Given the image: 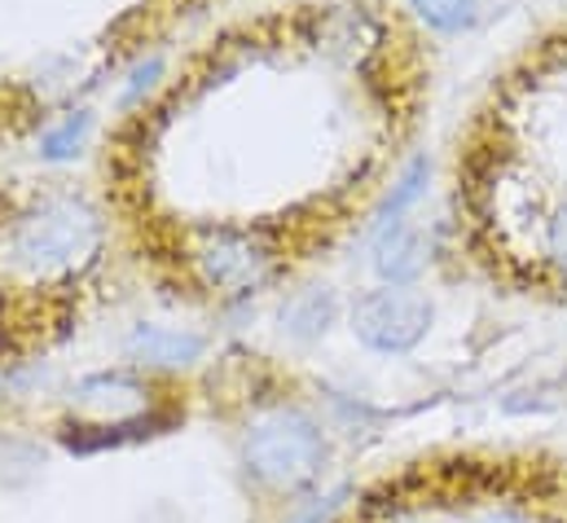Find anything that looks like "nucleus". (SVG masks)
<instances>
[{"label":"nucleus","instance_id":"nucleus-8","mask_svg":"<svg viewBox=\"0 0 567 523\" xmlns=\"http://www.w3.org/2000/svg\"><path fill=\"white\" fill-rule=\"evenodd\" d=\"M339 321V299L330 286H308V290H295L278 312V326H282L286 339L295 343H317L330 335V326Z\"/></svg>","mask_w":567,"mask_h":523},{"label":"nucleus","instance_id":"nucleus-1","mask_svg":"<svg viewBox=\"0 0 567 523\" xmlns=\"http://www.w3.org/2000/svg\"><path fill=\"white\" fill-rule=\"evenodd\" d=\"M102 216L84 198H40L4 229V264L27 281H66L97 260Z\"/></svg>","mask_w":567,"mask_h":523},{"label":"nucleus","instance_id":"nucleus-10","mask_svg":"<svg viewBox=\"0 0 567 523\" xmlns=\"http://www.w3.org/2000/svg\"><path fill=\"white\" fill-rule=\"evenodd\" d=\"M89 136H93V115L89 111H66V115H58L49 129L40 132V150L35 154L44 163H71V158L84 154Z\"/></svg>","mask_w":567,"mask_h":523},{"label":"nucleus","instance_id":"nucleus-3","mask_svg":"<svg viewBox=\"0 0 567 523\" xmlns=\"http://www.w3.org/2000/svg\"><path fill=\"white\" fill-rule=\"evenodd\" d=\"M189 264L198 273V281L216 295L229 299H247L256 290H265L278 273V252L260 229H238V225H216L203 229Z\"/></svg>","mask_w":567,"mask_h":523},{"label":"nucleus","instance_id":"nucleus-11","mask_svg":"<svg viewBox=\"0 0 567 523\" xmlns=\"http://www.w3.org/2000/svg\"><path fill=\"white\" fill-rule=\"evenodd\" d=\"M410 9L423 18L431 31L453 35V31H466L475 22L480 0H410Z\"/></svg>","mask_w":567,"mask_h":523},{"label":"nucleus","instance_id":"nucleus-7","mask_svg":"<svg viewBox=\"0 0 567 523\" xmlns=\"http://www.w3.org/2000/svg\"><path fill=\"white\" fill-rule=\"evenodd\" d=\"M431 260V238L419 221H401L388 229H374L370 264L383 277V286H410Z\"/></svg>","mask_w":567,"mask_h":523},{"label":"nucleus","instance_id":"nucleus-5","mask_svg":"<svg viewBox=\"0 0 567 523\" xmlns=\"http://www.w3.org/2000/svg\"><path fill=\"white\" fill-rule=\"evenodd\" d=\"M75 409L93 422L89 431H106V440H124V431L150 427V388L142 379L124 375V370H106V375H89L75 383Z\"/></svg>","mask_w":567,"mask_h":523},{"label":"nucleus","instance_id":"nucleus-12","mask_svg":"<svg viewBox=\"0 0 567 523\" xmlns=\"http://www.w3.org/2000/svg\"><path fill=\"white\" fill-rule=\"evenodd\" d=\"M158 80H163V58L150 53V58H142V62L124 75V106H142L145 98L158 89Z\"/></svg>","mask_w":567,"mask_h":523},{"label":"nucleus","instance_id":"nucleus-2","mask_svg":"<svg viewBox=\"0 0 567 523\" xmlns=\"http://www.w3.org/2000/svg\"><path fill=\"white\" fill-rule=\"evenodd\" d=\"M330 444L312 413L299 404H274L243 431V466L274 493H299L326 471Z\"/></svg>","mask_w":567,"mask_h":523},{"label":"nucleus","instance_id":"nucleus-6","mask_svg":"<svg viewBox=\"0 0 567 523\" xmlns=\"http://www.w3.org/2000/svg\"><path fill=\"white\" fill-rule=\"evenodd\" d=\"M124 357L133 370L145 375H181L207 357V335L172 321H137L124 335Z\"/></svg>","mask_w":567,"mask_h":523},{"label":"nucleus","instance_id":"nucleus-13","mask_svg":"<svg viewBox=\"0 0 567 523\" xmlns=\"http://www.w3.org/2000/svg\"><path fill=\"white\" fill-rule=\"evenodd\" d=\"M550 256L567 273V207L555 216V225H550Z\"/></svg>","mask_w":567,"mask_h":523},{"label":"nucleus","instance_id":"nucleus-9","mask_svg":"<svg viewBox=\"0 0 567 523\" xmlns=\"http://www.w3.org/2000/svg\"><path fill=\"white\" fill-rule=\"evenodd\" d=\"M426 185H431V158L419 154V158L405 163V172L396 176L392 194L383 198V207H379V216H374V229H388V225L410 221V212L426 198Z\"/></svg>","mask_w":567,"mask_h":523},{"label":"nucleus","instance_id":"nucleus-4","mask_svg":"<svg viewBox=\"0 0 567 523\" xmlns=\"http://www.w3.org/2000/svg\"><path fill=\"white\" fill-rule=\"evenodd\" d=\"M431 321H435V308L431 299L410 290V286H379V290H365L352 312H348V326L357 335L361 348L379 352V357H405L431 335Z\"/></svg>","mask_w":567,"mask_h":523}]
</instances>
